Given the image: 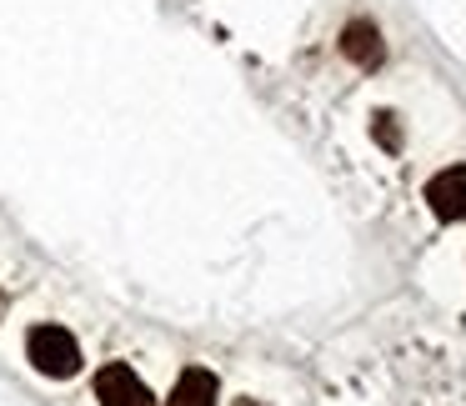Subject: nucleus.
<instances>
[{"label": "nucleus", "mask_w": 466, "mask_h": 406, "mask_svg": "<svg viewBox=\"0 0 466 406\" xmlns=\"http://www.w3.org/2000/svg\"><path fill=\"white\" fill-rule=\"evenodd\" d=\"M25 356H31L35 371L56 376V381H66V376L81 371V346H76V336L66 331V326H56V321L25 331Z\"/></svg>", "instance_id": "1"}, {"label": "nucleus", "mask_w": 466, "mask_h": 406, "mask_svg": "<svg viewBox=\"0 0 466 406\" xmlns=\"http://www.w3.org/2000/svg\"><path fill=\"white\" fill-rule=\"evenodd\" d=\"M96 401L101 406H156V396L146 391V381L126 361H111L96 376Z\"/></svg>", "instance_id": "2"}, {"label": "nucleus", "mask_w": 466, "mask_h": 406, "mask_svg": "<svg viewBox=\"0 0 466 406\" xmlns=\"http://www.w3.org/2000/svg\"><path fill=\"white\" fill-rule=\"evenodd\" d=\"M426 206H431L441 221H466V166L431 176L426 181Z\"/></svg>", "instance_id": "3"}, {"label": "nucleus", "mask_w": 466, "mask_h": 406, "mask_svg": "<svg viewBox=\"0 0 466 406\" xmlns=\"http://www.w3.org/2000/svg\"><path fill=\"white\" fill-rule=\"evenodd\" d=\"M341 56L351 66H361V71H376V66L386 61V46H381V31H376L371 21H351L341 31Z\"/></svg>", "instance_id": "4"}, {"label": "nucleus", "mask_w": 466, "mask_h": 406, "mask_svg": "<svg viewBox=\"0 0 466 406\" xmlns=\"http://www.w3.org/2000/svg\"><path fill=\"white\" fill-rule=\"evenodd\" d=\"M166 406H216V376H211V371H201V366L181 371V381L171 386Z\"/></svg>", "instance_id": "5"}, {"label": "nucleus", "mask_w": 466, "mask_h": 406, "mask_svg": "<svg viewBox=\"0 0 466 406\" xmlns=\"http://www.w3.org/2000/svg\"><path fill=\"white\" fill-rule=\"evenodd\" d=\"M371 136L381 141V151H401V126H396L391 111H376L371 116Z\"/></svg>", "instance_id": "6"}, {"label": "nucleus", "mask_w": 466, "mask_h": 406, "mask_svg": "<svg viewBox=\"0 0 466 406\" xmlns=\"http://www.w3.org/2000/svg\"><path fill=\"white\" fill-rule=\"evenodd\" d=\"M236 406H261V401H251V396H241V401H236Z\"/></svg>", "instance_id": "7"}, {"label": "nucleus", "mask_w": 466, "mask_h": 406, "mask_svg": "<svg viewBox=\"0 0 466 406\" xmlns=\"http://www.w3.org/2000/svg\"><path fill=\"white\" fill-rule=\"evenodd\" d=\"M0 311H5V291H0Z\"/></svg>", "instance_id": "8"}]
</instances>
